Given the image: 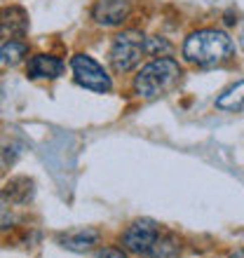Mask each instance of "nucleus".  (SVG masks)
<instances>
[{"instance_id":"nucleus-16","label":"nucleus","mask_w":244,"mask_h":258,"mask_svg":"<svg viewBox=\"0 0 244 258\" xmlns=\"http://www.w3.org/2000/svg\"><path fill=\"white\" fill-rule=\"evenodd\" d=\"M94 258H127V253L122 251V249H115V246H106Z\"/></svg>"},{"instance_id":"nucleus-10","label":"nucleus","mask_w":244,"mask_h":258,"mask_svg":"<svg viewBox=\"0 0 244 258\" xmlns=\"http://www.w3.org/2000/svg\"><path fill=\"white\" fill-rule=\"evenodd\" d=\"M33 181L26 176H14L10 178L3 188V197H5L7 202L12 204V207H19V204H28L33 200Z\"/></svg>"},{"instance_id":"nucleus-12","label":"nucleus","mask_w":244,"mask_h":258,"mask_svg":"<svg viewBox=\"0 0 244 258\" xmlns=\"http://www.w3.org/2000/svg\"><path fill=\"white\" fill-rule=\"evenodd\" d=\"M216 108L221 110H230V113H237L244 110V80L235 82L225 89L223 94L216 99Z\"/></svg>"},{"instance_id":"nucleus-2","label":"nucleus","mask_w":244,"mask_h":258,"mask_svg":"<svg viewBox=\"0 0 244 258\" xmlns=\"http://www.w3.org/2000/svg\"><path fill=\"white\" fill-rule=\"evenodd\" d=\"M181 66L171 56H157L134 75V92L141 99H157L167 94L181 80Z\"/></svg>"},{"instance_id":"nucleus-1","label":"nucleus","mask_w":244,"mask_h":258,"mask_svg":"<svg viewBox=\"0 0 244 258\" xmlns=\"http://www.w3.org/2000/svg\"><path fill=\"white\" fill-rule=\"evenodd\" d=\"M235 56V42L225 31L200 28L183 42V59L200 68H214Z\"/></svg>"},{"instance_id":"nucleus-15","label":"nucleus","mask_w":244,"mask_h":258,"mask_svg":"<svg viewBox=\"0 0 244 258\" xmlns=\"http://www.w3.org/2000/svg\"><path fill=\"white\" fill-rule=\"evenodd\" d=\"M14 225V211H12V204L7 202L3 192H0V230H10Z\"/></svg>"},{"instance_id":"nucleus-9","label":"nucleus","mask_w":244,"mask_h":258,"mask_svg":"<svg viewBox=\"0 0 244 258\" xmlns=\"http://www.w3.org/2000/svg\"><path fill=\"white\" fill-rule=\"evenodd\" d=\"M99 242H101V232L96 228H75V230H68L64 235H59V244L75 253L92 251Z\"/></svg>"},{"instance_id":"nucleus-3","label":"nucleus","mask_w":244,"mask_h":258,"mask_svg":"<svg viewBox=\"0 0 244 258\" xmlns=\"http://www.w3.org/2000/svg\"><path fill=\"white\" fill-rule=\"evenodd\" d=\"M143 56H146V35L141 31H122L113 38L108 61L117 75L132 73Z\"/></svg>"},{"instance_id":"nucleus-11","label":"nucleus","mask_w":244,"mask_h":258,"mask_svg":"<svg viewBox=\"0 0 244 258\" xmlns=\"http://www.w3.org/2000/svg\"><path fill=\"white\" fill-rule=\"evenodd\" d=\"M28 59V45L24 40H5L0 47V66H19Z\"/></svg>"},{"instance_id":"nucleus-5","label":"nucleus","mask_w":244,"mask_h":258,"mask_svg":"<svg viewBox=\"0 0 244 258\" xmlns=\"http://www.w3.org/2000/svg\"><path fill=\"white\" fill-rule=\"evenodd\" d=\"M160 237V225L153 218H139L122 232V249L136 256H146Z\"/></svg>"},{"instance_id":"nucleus-6","label":"nucleus","mask_w":244,"mask_h":258,"mask_svg":"<svg viewBox=\"0 0 244 258\" xmlns=\"http://www.w3.org/2000/svg\"><path fill=\"white\" fill-rule=\"evenodd\" d=\"M132 14V3L129 0H96L92 7V19L103 28L122 26Z\"/></svg>"},{"instance_id":"nucleus-17","label":"nucleus","mask_w":244,"mask_h":258,"mask_svg":"<svg viewBox=\"0 0 244 258\" xmlns=\"http://www.w3.org/2000/svg\"><path fill=\"white\" fill-rule=\"evenodd\" d=\"M230 258H244V249H239V251H235Z\"/></svg>"},{"instance_id":"nucleus-8","label":"nucleus","mask_w":244,"mask_h":258,"mask_svg":"<svg viewBox=\"0 0 244 258\" xmlns=\"http://www.w3.org/2000/svg\"><path fill=\"white\" fill-rule=\"evenodd\" d=\"M66 63L54 54H33L26 61V75L31 80H56L64 75Z\"/></svg>"},{"instance_id":"nucleus-4","label":"nucleus","mask_w":244,"mask_h":258,"mask_svg":"<svg viewBox=\"0 0 244 258\" xmlns=\"http://www.w3.org/2000/svg\"><path fill=\"white\" fill-rule=\"evenodd\" d=\"M71 71H73V78L80 87L89 89V92H96V94H108L113 89V80H110L108 71L96 61L94 56L89 54H75L71 59Z\"/></svg>"},{"instance_id":"nucleus-7","label":"nucleus","mask_w":244,"mask_h":258,"mask_svg":"<svg viewBox=\"0 0 244 258\" xmlns=\"http://www.w3.org/2000/svg\"><path fill=\"white\" fill-rule=\"evenodd\" d=\"M28 33V14L24 7L10 5L0 10V38L19 40Z\"/></svg>"},{"instance_id":"nucleus-14","label":"nucleus","mask_w":244,"mask_h":258,"mask_svg":"<svg viewBox=\"0 0 244 258\" xmlns=\"http://www.w3.org/2000/svg\"><path fill=\"white\" fill-rule=\"evenodd\" d=\"M146 54L148 56H169L171 54V42L162 35H146Z\"/></svg>"},{"instance_id":"nucleus-13","label":"nucleus","mask_w":244,"mask_h":258,"mask_svg":"<svg viewBox=\"0 0 244 258\" xmlns=\"http://www.w3.org/2000/svg\"><path fill=\"white\" fill-rule=\"evenodd\" d=\"M178 246L181 244H178V239L174 235H162L160 232V237L153 244V249L146 253V258H174L178 253Z\"/></svg>"}]
</instances>
